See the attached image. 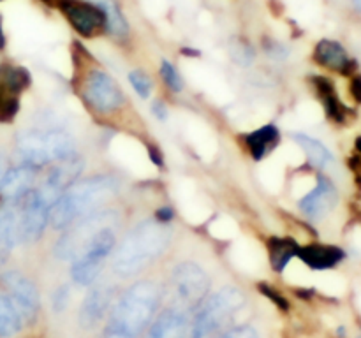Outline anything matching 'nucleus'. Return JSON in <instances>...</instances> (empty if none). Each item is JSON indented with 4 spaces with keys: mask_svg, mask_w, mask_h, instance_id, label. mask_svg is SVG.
Wrapping results in <instances>:
<instances>
[{
    "mask_svg": "<svg viewBox=\"0 0 361 338\" xmlns=\"http://www.w3.org/2000/svg\"><path fill=\"white\" fill-rule=\"evenodd\" d=\"M173 294L175 305L185 310H196L207 299L210 291V278L201 266L194 263H182L173 271Z\"/></svg>",
    "mask_w": 361,
    "mask_h": 338,
    "instance_id": "1a4fd4ad",
    "label": "nucleus"
},
{
    "mask_svg": "<svg viewBox=\"0 0 361 338\" xmlns=\"http://www.w3.org/2000/svg\"><path fill=\"white\" fill-rule=\"evenodd\" d=\"M83 97L94 111L113 113L123 104L126 97L116 81L104 70L94 69L83 87Z\"/></svg>",
    "mask_w": 361,
    "mask_h": 338,
    "instance_id": "9b49d317",
    "label": "nucleus"
},
{
    "mask_svg": "<svg viewBox=\"0 0 361 338\" xmlns=\"http://www.w3.org/2000/svg\"><path fill=\"white\" fill-rule=\"evenodd\" d=\"M312 84L314 88H316L317 95H319L321 102H323L324 109H326V115L337 123L348 122L349 115H351V109H348L344 104H342V101L338 99V94L337 90H335L331 80H328V77L324 76H314Z\"/></svg>",
    "mask_w": 361,
    "mask_h": 338,
    "instance_id": "412c9836",
    "label": "nucleus"
},
{
    "mask_svg": "<svg viewBox=\"0 0 361 338\" xmlns=\"http://www.w3.org/2000/svg\"><path fill=\"white\" fill-rule=\"evenodd\" d=\"M116 190L118 180L109 175H97L74 182L53 204L49 222L55 229L69 227L78 218L99 210L104 201L115 196Z\"/></svg>",
    "mask_w": 361,
    "mask_h": 338,
    "instance_id": "7ed1b4c3",
    "label": "nucleus"
},
{
    "mask_svg": "<svg viewBox=\"0 0 361 338\" xmlns=\"http://www.w3.org/2000/svg\"><path fill=\"white\" fill-rule=\"evenodd\" d=\"M245 139L250 155L256 161H261V158L267 157L277 146L279 139H281V134H279V129L275 125H264L254 130V132H250Z\"/></svg>",
    "mask_w": 361,
    "mask_h": 338,
    "instance_id": "4be33fe9",
    "label": "nucleus"
},
{
    "mask_svg": "<svg viewBox=\"0 0 361 338\" xmlns=\"http://www.w3.org/2000/svg\"><path fill=\"white\" fill-rule=\"evenodd\" d=\"M235 55H238V56H235V58H238V60L245 58V63L249 62V60H252V51H250L245 44H242V42H236Z\"/></svg>",
    "mask_w": 361,
    "mask_h": 338,
    "instance_id": "2f4dec72",
    "label": "nucleus"
},
{
    "mask_svg": "<svg viewBox=\"0 0 361 338\" xmlns=\"http://www.w3.org/2000/svg\"><path fill=\"white\" fill-rule=\"evenodd\" d=\"M270 263L275 271H282L293 257H298V243L293 238H270L267 243Z\"/></svg>",
    "mask_w": 361,
    "mask_h": 338,
    "instance_id": "5701e85b",
    "label": "nucleus"
},
{
    "mask_svg": "<svg viewBox=\"0 0 361 338\" xmlns=\"http://www.w3.org/2000/svg\"><path fill=\"white\" fill-rule=\"evenodd\" d=\"M351 165H353V171H355L356 182H358V185L361 187V162H360V158H353Z\"/></svg>",
    "mask_w": 361,
    "mask_h": 338,
    "instance_id": "f704fd0d",
    "label": "nucleus"
},
{
    "mask_svg": "<svg viewBox=\"0 0 361 338\" xmlns=\"http://www.w3.org/2000/svg\"><path fill=\"white\" fill-rule=\"evenodd\" d=\"M314 60L319 65L341 74L353 73V69L356 67L355 60L349 56L344 46L337 41H331V39H323V41L317 42L316 49H314Z\"/></svg>",
    "mask_w": 361,
    "mask_h": 338,
    "instance_id": "a211bd4d",
    "label": "nucleus"
},
{
    "mask_svg": "<svg viewBox=\"0 0 361 338\" xmlns=\"http://www.w3.org/2000/svg\"><path fill=\"white\" fill-rule=\"evenodd\" d=\"M187 334H190V312L171 305L147 327L145 338H187Z\"/></svg>",
    "mask_w": 361,
    "mask_h": 338,
    "instance_id": "dca6fc26",
    "label": "nucleus"
},
{
    "mask_svg": "<svg viewBox=\"0 0 361 338\" xmlns=\"http://www.w3.org/2000/svg\"><path fill=\"white\" fill-rule=\"evenodd\" d=\"M59 7L71 27L83 37H94L106 28L104 13L90 0H59Z\"/></svg>",
    "mask_w": 361,
    "mask_h": 338,
    "instance_id": "ddd939ff",
    "label": "nucleus"
},
{
    "mask_svg": "<svg viewBox=\"0 0 361 338\" xmlns=\"http://www.w3.org/2000/svg\"><path fill=\"white\" fill-rule=\"evenodd\" d=\"M338 201V192L334 183L326 176L317 178L316 187L300 201V208L310 218H323L330 213Z\"/></svg>",
    "mask_w": 361,
    "mask_h": 338,
    "instance_id": "f3484780",
    "label": "nucleus"
},
{
    "mask_svg": "<svg viewBox=\"0 0 361 338\" xmlns=\"http://www.w3.org/2000/svg\"><path fill=\"white\" fill-rule=\"evenodd\" d=\"M152 111H154V115L157 116L159 120L168 118V109H166V106L162 104V102H154V104H152Z\"/></svg>",
    "mask_w": 361,
    "mask_h": 338,
    "instance_id": "473e14b6",
    "label": "nucleus"
},
{
    "mask_svg": "<svg viewBox=\"0 0 361 338\" xmlns=\"http://www.w3.org/2000/svg\"><path fill=\"white\" fill-rule=\"evenodd\" d=\"M355 148H356V151H358V155H360V158H361V136L358 137V139H356Z\"/></svg>",
    "mask_w": 361,
    "mask_h": 338,
    "instance_id": "e433bc0d",
    "label": "nucleus"
},
{
    "mask_svg": "<svg viewBox=\"0 0 361 338\" xmlns=\"http://www.w3.org/2000/svg\"><path fill=\"white\" fill-rule=\"evenodd\" d=\"M16 154L20 164L39 169L76 154V141L67 130L28 129L18 134Z\"/></svg>",
    "mask_w": 361,
    "mask_h": 338,
    "instance_id": "20e7f679",
    "label": "nucleus"
},
{
    "mask_svg": "<svg viewBox=\"0 0 361 338\" xmlns=\"http://www.w3.org/2000/svg\"><path fill=\"white\" fill-rule=\"evenodd\" d=\"M360 338H361V337H360Z\"/></svg>",
    "mask_w": 361,
    "mask_h": 338,
    "instance_id": "ea45409f",
    "label": "nucleus"
},
{
    "mask_svg": "<svg viewBox=\"0 0 361 338\" xmlns=\"http://www.w3.org/2000/svg\"><path fill=\"white\" fill-rule=\"evenodd\" d=\"M171 242V229L166 222L145 220L134 225L113 254V271L120 277H133L154 263Z\"/></svg>",
    "mask_w": 361,
    "mask_h": 338,
    "instance_id": "f03ea898",
    "label": "nucleus"
},
{
    "mask_svg": "<svg viewBox=\"0 0 361 338\" xmlns=\"http://www.w3.org/2000/svg\"><path fill=\"white\" fill-rule=\"evenodd\" d=\"M6 46V35H4V30H2V18H0V48H4Z\"/></svg>",
    "mask_w": 361,
    "mask_h": 338,
    "instance_id": "c9c22d12",
    "label": "nucleus"
},
{
    "mask_svg": "<svg viewBox=\"0 0 361 338\" xmlns=\"http://www.w3.org/2000/svg\"><path fill=\"white\" fill-rule=\"evenodd\" d=\"M14 245H16V232H14L13 211L4 210L0 213V264L6 263Z\"/></svg>",
    "mask_w": 361,
    "mask_h": 338,
    "instance_id": "bb28decb",
    "label": "nucleus"
},
{
    "mask_svg": "<svg viewBox=\"0 0 361 338\" xmlns=\"http://www.w3.org/2000/svg\"><path fill=\"white\" fill-rule=\"evenodd\" d=\"M90 2H94L104 13L106 30L111 32L115 37H123L127 34V21L115 0H90Z\"/></svg>",
    "mask_w": 361,
    "mask_h": 338,
    "instance_id": "a878e982",
    "label": "nucleus"
},
{
    "mask_svg": "<svg viewBox=\"0 0 361 338\" xmlns=\"http://www.w3.org/2000/svg\"><path fill=\"white\" fill-rule=\"evenodd\" d=\"M351 94L356 101L361 102V76H356L351 83Z\"/></svg>",
    "mask_w": 361,
    "mask_h": 338,
    "instance_id": "72a5a7b5",
    "label": "nucleus"
},
{
    "mask_svg": "<svg viewBox=\"0 0 361 338\" xmlns=\"http://www.w3.org/2000/svg\"><path fill=\"white\" fill-rule=\"evenodd\" d=\"M0 284H2L7 298L14 303L18 312L21 313L23 320H34L39 310V291L34 282L20 271L9 270L0 275Z\"/></svg>",
    "mask_w": 361,
    "mask_h": 338,
    "instance_id": "f8f14e48",
    "label": "nucleus"
},
{
    "mask_svg": "<svg viewBox=\"0 0 361 338\" xmlns=\"http://www.w3.org/2000/svg\"><path fill=\"white\" fill-rule=\"evenodd\" d=\"M129 81L133 84L134 90L137 92L141 99H148L150 97V92H152V81L147 74H143L141 70H133L129 74Z\"/></svg>",
    "mask_w": 361,
    "mask_h": 338,
    "instance_id": "c85d7f7f",
    "label": "nucleus"
},
{
    "mask_svg": "<svg viewBox=\"0 0 361 338\" xmlns=\"http://www.w3.org/2000/svg\"><path fill=\"white\" fill-rule=\"evenodd\" d=\"M214 338H259L257 331L252 326H235L229 330L219 331L214 334Z\"/></svg>",
    "mask_w": 361,
    "mask_h": 338,
    "instance_id": "c756f323",
    "label": "nucleus"
},
{
    "mask_svg": "<svg viewBox=\"0 0 361 338\" xmlns=\"http://www.w3.org/2000/svg\"><path fill=\"white\" fill-rule=\"evenodd\" d=\"M118 224V215L113 210H95L63 229L62 238L56 242L55 254L59 259H74L88 239L94 238L101 229L115 227Z\"/></svg>",
    "mask_w": 361,
    "mask_h": 338,
    "instance_id": "0eeeda50",
    "label": "nucleus"
},
{
    "mask_svg": "<svg viewBox=\"0 0 361 338\" xmlns=\"http://www.w3.org/2000/svg\"><path fill=\"white\" fill-rule=\"evenodd\" d=\"M23 317L7 296L0 294V338H9L20 333Z\"/></svg>",
    "mask_w": 361,
    "mask_h": 338,
    "instance_id": "b1692460",
    "label": "nucleus"
},
{
    "mask_svg": "<svg viewBox=\"0 0 361 338\" xmlns=\"http://www.w3.org/2000/svg\"><path fill=\"white\" fill-rule=\"evenodd\" d=\"M115 245L116 238L113 227L101 229L94 238L88 239L87 245L73 259V268H71L73 280L80 285L94 284Z\"/></svg>",
    "mask_w": 361,
    "mask_h": 338,
    "instance_id": "6e6552de",
    "label": "nucleus"
},
{
    "mask_svg": "<svg viewBox=\"0 0 361 338\" xmlns=\"http://www.w3.org/2000/svg\"><path fill=\"white\" fill-rule=\"evenodd\" d=\"M67 301H69V289L60 287L59 291L55 292V296H53V305H55L56 312H60V310L67 305Z\"/></svg>",
    "mask_w": 361,
    "mask_h": 338,
    "instance_id": "7c9ffc66",
    "label": "nucleus"
},
{
    "mask_svg": "<svg viewBox=\"0 0 361 338\" xmlns=\"http://www.w3.org/2000/svg\"><path fill=\"white\" fill-rule=\"evenodd\" d=\"M245 303V296L236 287H224L215 294L207 296L197 306V312L190 324V338H212L228 326L229 320L238 313Z\"/></svg>",
    "mask_w": 361,
    "mask_h": 338,
    "instance_id": "39448f33",
    "label": "nucleus"
},
{
    "mask_svg": "<svg viewBox=\"0 0 361 338\" xmlns=\"http://www.w3.org/2000/svg\"><path fill=\"white\" fill-rule=\"evenodd\" d=\"M161 303V289L155 282L143 280L130 285L109 310L104 338H141Z\"/></svg>",
    "mask_w": 361,
    "mask_h": 338,
    "instance_id": "f257e3e1",
    "label": "nucleus"
},
{
    "mask_svg": "<svg viewBox=\"0 0 361 338\" xmlns=\"http://www.w3.org/2000/svg\"><path fill=\"white\" fill-rule=\"evenodd\" d=\"M81 171H83V158L78 154L69 155V157L55 162V165L49 169L46 178L39 185V190L55 204L59 197L76 182Z\"/></svg>",
    "mask_w": 361,
    "mask_h": 338,
    "instance_id": "4468645a",
    "label": "nucleus"
},
{
    "mask_svg": "<svg viewBox=\"0 0 361 338\" xmlns=\"http://www.w3.org/2000/svg\"><path fill=\"white\" fill-rule=\"evenodd\" d=\"M42 2H46V4H53V2H59V0H42Z\"/></svg>",
    "mask_w": 361,
    "mask_h": 338,
    "instance_id": "58836bf2",
    "label": "nucleus"
},
{
    "mask_svg": "<svg viewBox=\"0 0 361 338\" xmlns=\"http://www.w3.org/2000/svg\"><path fill=\"white\" fill-rule=\"evenodd\" d=\"M90 291L85 296L80 310V324L83 327H94L108 315L113 306L115 289L108 282H94Z\"/></svg>",
    "mask_w": 361,
    "mask_h": 338,
    "instance_id": "2eb2a0df",
    "label": "nucleus"
},
{
    "mask_svg": "<svg viewBox=\"0 0 361 338\" xmlns=\"http://www.w3.org/2000/svg\"><path fill=\"white\" fill-rule=\"evenodd\" d=\"M344 250L335 245H323V243H314V245L302 246L298 250V257L312 270H330L335 268L344 259Z\"/></svg>",
    "mask_w": 361,
    "mask_h": 338,
    "instance_id": "6ab92c4d",
    "label": "nucleus"
},
{
    "mask_svg": "<svg viewBox=\"0 0 361 338\" xmlns=\"http://www.w3.org/2000/svg\"><path fill=\"white\" fill-rule=\"evenodd\" d=\"M35 171L37 169L28 168V165L23 164H20L18 168L6 169V173L0 178V196H6L13 201L23 196L25 192L32 189Z\"/></svg>",
    "mask_w": 361,
    "mask_h": 338,
    "instance_id": "aec40b11",
    "label": "nucleus"
},
{
    "mask_svg": "<svg viewBox=\"0 0 361 338\" xmlns=\"http://www.w3.org/2000/svg\"><path fill=\"white\" fill-rule=\"evenodd\" d=\"M11 208L14 218V232L16 243H32L41 238L46 224L49 222L53 203L39 190V187L30 189L23 196L14 199Z\"/></svg>",
    "mask_w": 361,
    "mask_h": 338,
    "instance_id": "423d86ee",
    "label": "nucleus"
},
{
    "mask_svg": "<svg viewBox=\"0 0 361 338\" xmlns=\"http://www.w3.org/2000/svg\"><path fill=\"white\" fill-rule=\"evenodd\" d=\"M295 141L303 148V151L309 157L310 164L316 165V168H324V165L330 164L334 161V155L331 151L324 146L321 141L314 139V137L305 136V134H295Z\"/></svg>",
    "mask_w": 361,
    "mask_h": 338,
    "instance_id": "393cba45",
    "label": "nucleus"
},
{
    "mask_svg": "<svg viewBox=\"0 0 361 338\" xmlns=\"http://www.w3.org/2000/svg\"><path fill=\"white\" fill-rule=\"evenodd\" d=\"M161 76L162 80H164V83L168 84L173 92H180L183 88V81L182 77H180L178 70L175 69L173 63L166 62V60L161 63Z\"/></svg>",
    "mask_w": 361,
    "mask_h": 338,
    "instance_id": "cd10ccee",
    "label": "nucleus"
},
{
    "mask_svg": "<svg viewBox=\"0 0 361 338\" xmlns=\"http://www.w3.org/2000/svg\"><path fill=\"white\" fill-rule=\"evenodd\" d=\"M30 84L27 69L4 63L0 65V123H11L20 111L21 94Z\"/></svg>",
    "mask_w": 361,
    "mask_h": 338,
    "instance_id": "9d476101",
    "label": "nucleus"
},
{
    "mask_svg": "<svg viewBox=\"0 0 361 338\" xmlns=\"http://www.w3.org/2000/svg\"><path fill=\"white\" fill-rule=\"evenodd\" d=\"M353 6H355L358 11H361V0H353Z\"/></svg>",
    "mask_w": 361,
    "mask_h": 338,
    "instance_id": "4c0bfd02",
    "label": "nucleus"
}]
</instances>
